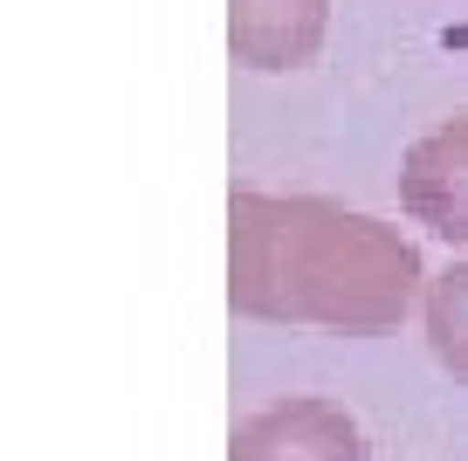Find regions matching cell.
Listing matches in <instances>:
<instances>
[{"label":"cell","mask_w":468,"mask_h":461,"mask_svg":"<svg viewBox=\"0 0 468 461\" xmlns=\"http://www.w3.org/2000/svg\"><path fill=\"white\" fill-rule=\"evenodd\" d=\"M420 289V248L386 220L324 193H234L228 303L241 317L372 338L407 324Z\"/></svg>","instance_id":"obj_1"},{"label":"cell","mask_w":468,"mask_h":461,"mask_svg":"<svg viewBox=\"0 0 468 461\" xmlns=\"http://www.w3.org/2000/svg\"><path fill=\"white\" fill-rule=\"evenodd\" d=\"M399 207L434 241L468 248V111H454L448 124H434L427 138L407 145V159H399Z\"/></svg>","instance_id":"obj_2"},{"label":"cell","mask_w":468,"mask_h":461,"mask_svg":"<svg viewBox=\"0 0 468 461\" xmlns=\"http://www.w3.org/2000/svg\"><path fill=\"white\" fill-rule=\"evenodd\" d=\"M228 461H366V434L331 400H276L234 427Z\"/></svg>","instance_id":"obj_3"},{"label":"cell","mask_w":468,"mask_h":461,"mask_svg":"<svg viewBox=\"0 0 468 461\" xmlns=\"http://www.w3.org/2000/svg\"><path fill=\"white\" fill-rule=\"evenodd\" d=\"M331 35V0H228V48L249 70H310Z\"/></svg>","instance_id":"obj_4"},{"label":"cell","mask_w":468,"mask_h":461,"mask_svg":"<svg viewBox=\"0 0 468 461\" xmlns=\"http://www.w3.org/2000/svg\"><path fill=\"white\" fill-rule=\"evenodd\" d=\"M420 324H427V351L441 359V372L468 386V255L427 283L420 296Z\"/></svg>","instance_id":"obj_5"}]
</instances>
